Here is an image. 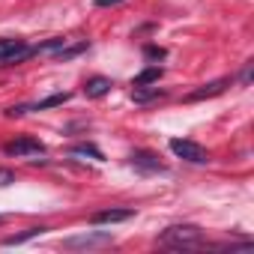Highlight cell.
Instances as JSON below:
<instances>
[{
  "mask_svg": "<svg viewBox=\"0 0 254 254\" xmlns=\"http://www.w3.org/2000/svg\"><path fill=\"white\" fill-rule=\"evenodd\" d=\"M251 66H254V63H245V69H242V84L251 81Z\"/></svg>",
  "mask_w": 254,
  "mask_h": 254,
  "instance_id": "20",
  "label": "cell"
},
{
  "mask_svg": "<svg viewBox=\"0 0 254 254\" xmlns=\"http://www.w3.org/2000/svg\"><path fill=\"white\" fill-rule=\"evenodd\" d=\"M111 78H105V75H96V78H90L87 84H84V93H87V99H102V96H108L111 93Z\"/></svg>",
  "mask_w": 254,
  "mask_h": 254,
  "instance_id": "9",
  "label": "cell"
},
{
  "mask_svg": "<svg viewBox=\"0 0 254 254\" xmlns=\"http://www.w3.org/2000/svg\"><path fill=\"white\" fill-rule=\"evenodd\" d=\"M42 233H45V227H30V230H24V233H18V236H6L3 245H21V242L33 239V236H42Z\"/></svg>",
  "mask_w": 254,
  "mask_h": 254,
  "instance_id": "14",
  "label": "cell"
},
{
  "mask_svg": "<svg viewBox=\"0 0 254 254\" xmlns=\"http://www.w3.org/2000/svg\"><path fill=\"white\" fill-rule=\"evenodd\" d=\"M72 156H87V159H96V162H105V156H102V150L96 147V144H75L72 150H69Z\"/></svg>",
  "mask_w": 254,
  "mask_h": 254,
  "instance_id": "13",
  "label": "cell"
},
{
  "mask_svg": "<svg viewBox=\"0 0 254 254\" xmlns=\"http://www.w3.org/2000/svg\"><path fill=\"white\" fill-rule=\"evenodd\" d=\"M9 183H15V174H12L9 168H0V189L9 186Z\"/></svg>",
  "mask_w": 254,
  "mask_h": 254,
  "instance_id": "18",
  "label": "cell"
},
{
  "mask_svg": "<svg viewBox=\"0 0 254 254\" xmlns=\"http://www.w3.org/2000/svg\"><path fill=\"white\" fill-rule=\"evenodd\" d=\"M117 3H123V0H96L99 9H108V6H117Z\"/></svg>",
  "mask_w": 254,
  "mask_h": 254,
  "instance_id": "19",
  "label": "cell"
},
{
  "mask_svg": "<svg viewBox=\"0 0 254 254\" xmlns=\"http://www.w3.org/2000/svg\"><path fill=\"white\" fill-rule=\"evenodd\" d=\"M3 150H6V156H42L45 153V144L36 141V138H15Z\"/></svg>",
  "mask_w": 254,
  "mask_h": 254,
  "instance_id": "5",
  "label": "cell"
},
{
  "mask_svg": "<svg viewBox=\"0 0 254 254\" xmlns=\"http://www.w3.org/2000/svg\"><path fill=\"white\" fill-rule=\"evenodd\" d=\"M132 165H135L138 171H147V174L165 171V165L159 162V156H156V153H150V150H135V153H132Z\"/></svg>",
  "mask_w": 254,
  "mask_h": 254,
  "instance_id": "7",
  "label": "cell"
},
{
  "mask_svg": "<svg viewBox=\"0 0 254 254\" xmlns=\"http://www.w3.org/2000/svg\"><path fill=\"white\" fill-rule=\"evenodd\" d=\"M159 242L168 245V248H203V245H206L203 230L194 227V224H174V227L162 230Z\"/></svg>",
  "mask_w": 254,
  "mask_h": 254,
  "instance_id": "1",
  "label": "cell"
},
{
  "mask_svg": "<svg viewBox=\"0 0 254 254\" xmlns=\"http://www.w3.org/2000/svg\"><path fill=\"white\" fill-rule=\"evenodd\" d=\"M63 48H66V39H51V42H45V45H36L33 54H60Z\"/></svg>",
  "mask_w": 254,
  "mask_h": 254,
  "instance_id": "15",
  "label": "cell"
},
{
  "mask_svg": "<svg viewBox=\"0 0 254 254\" xmlns=\"http://www.w3.org/2000/svg\"><path fill=\"white\" fill-rule=\"evenodd\" d=\"M0 224H3V215H0Z\"/></svg>",
  "mask_w": 254,
  "mask_h": 254,
  "instance_id": "21",
  "label": "cell"
},
{
  "mask_svg": "<svg viewBox=\"0 0 254 254\" xmlns=\"http://www.w3.org/2000/svg\"><path fill=\"white\" fill-rule=\"evenodd\" d=\"M230 87V78H218V81H209V84H200L197 90L186 93V102H203V99H212V96H221L224 90Z\"/></svg>",
  "mask_w": 254,
  "mask_h": 254,
  "instance_id": "6",
  "label": "cell"
},
{
  "mask_svg": "<svg viewBox=\"0 0 254 254\" xmlns=\"http://www.w3.org/2000/svg\"><path fill=\"white\" fill-rule=\"evenodd\" d=\"M27 57H33V48L24 39H0V66H15Z\"/></svg>",
  "mask_w": 254,
  "mask_h": 254,
  "instance_id": "3",
  "label": "cell"
},
{
  "mask_svg": "<svg viewBox=\"0 0 254 254\" xmlns=\"http://www.w3.org/2000/svg\"><path fill=\"white\" fill-rule=\"evenodd\" d=\"M171 153L180 156L183 162H191V165H206V162H209V153H206L200 144L189 141V138H174V141H171Z\"/></svg>",
  "mask_w": 254,
  "mask_h": 254,
  "instance_id": "2",
  "label": "cell"
},
{
  "mask_svg": "<svg viewBox=\"0 0 254 254\" xmlns=\"http://www.w3.org/2000/svg\"><path fill=\"white\" fill-rule=\"evenodd\" d=\"M168 93L162 90V87H135V93H132V99L138 102V105H147V102H156V99H165Z\"/></svg>",
  "mask_w": 254,
  "mask_h": 254,
  "instance_id": "10",
  "label": "cell"
},
{
  "mask_svg": "<svg viewBox=\"0 0 254 254\" xmlns=\"http://www.w3.org/2000/svg\"><path fill=\"white\" fill-rule=\"evenodd\" d=\"M81 51H87V42H78V45H66V48H63L57 57H60V60H72V57H78Z\"/></svg>",
  "mask_w": 254,
  "mask_h": 254,
  "instance_id": "16",
  "label": "cell"
},
{
  "mask_svg": "<svg viewBox=\"0 0 254 254\" xmlns=\"http://www.w3.org/2000/svg\"><path fill=\"white\" fill-rule=\"evenodd\" d=\"M69 99H72L69 93H51V96L39 99L36 105H27V111H48V108H60V105H66Z\"/></svg>",
  "mask_w": 254,
  "mask_h": 254,
  "instance_id": "11",
  "label": "cell"
},
{
  "mask_svg": "<svg viewBox=\"0 0 254 254\" xmlns=\"http://www.w3.org/2000/svg\"><path fill=\"white\" fill-rule=\"evenodd\" d=\"M144 54H147L150 60H162V57H165V48H159V45H147Z\"/></svg>",
  "mask_w": 254,
  "mask_h": 254,
  "instance_id": "17",
  "label": "cell"
},
{
  "mask_svg": "<svg viewBox=\"0 0 254 254\" xmlns=\"http://www.w3.org/2000/svg\"><path fill=\"white\" fill-rule=\"evenodd\" d=\"M159 78H162V66H150V69H144L132 84H135V87H147V84H159Z\"/></svg>",
  "mask_w": 254,
  "mask_h": 254,
  "instance_id": "12",
  "label": "cell"
},
{
  "mask_svg": "<svg viewBox=\"0 0 254 254\" xmlns=\"http://www.w3.org/2000/svg\"><path fill=\"white\" fill-rule=\"evenodd\" d=\"M111 242H114L111 233H81V236L63 239V248H102V245H111Z\"/></svg>",
  "mask_w": 254,
  "mask_h": 254,
  "instance_id": "4",
  "label": "cell"
},
{
  "mask_svg": "<svg viewBox=\"0 0 254 254\" xmlns=\"http://www.w3.org/2000/svg\"><path fill=\"white\" fill-rule=\"evenodd\" d=\"M129 218H135V209H102V212L90 215L93 224H120V221H129Z\"/></svg>",
  "mask_w": 254,
  "mask_h": 254,
  "instance_id": "8",
  "label": "cell"
}]
</instances>
